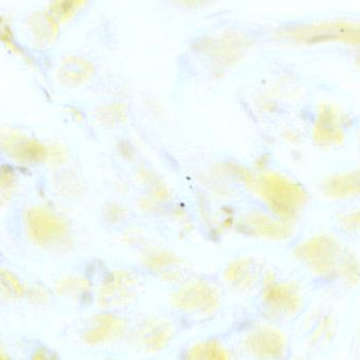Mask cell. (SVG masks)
<instances>
[{
    "label": "cell",
    "mask_w": 360,
    "mask_h": 360,
    "mask_svg": "<svg viewBox=\"0 0 360 360\" xmlns=\"http://www.w3.org/2000/svg\"><path fill=\"white\" fill-rule=\"evenodd\" d=\"M226 306L224 294L217 287L197 281L174 290L160 308L188 332L222 319Z\"/></svg>",
    "instance_id": "2"
},
{
    "label": "cell",
    "mask_w": 360,
    "mask_h": 360,
    "mask_svg": "<svg viewBox=\"0 0 360 360\" xmlns=\"http://www.w3.org/2000/svg\"><path fill=\"white\" fill-rule=\"evenodd\" d=\"M0 360H13L11 359L10 355H8L1 347H0Z\"/></svg>",
    "instance_id": "8"
},
{
    "label": "cell",
    "mask_w": 360,
    "mask_h": 360,
    "mask_svg": "<svg viewBox=\"0 0 360 360\" xmlns=\"http://www.w3.org/2000/svg\"><path fill=\"white\" fill-rule=\"evenodd\" d=\"M103 360H124V359H118V357H105V359H103ZM166 360H170V359H166Z\"/></svg>",
    "instance_id": "9"
},
{
    "label": "cell",
    "mask_w": 360,
    "mask_h": 360,
    "mask_svg": "<svg viewBox=\"0 0 360 360\" xmlns=\"http://www.w3.org/2000/svg\"><path fill=\"white\" fill-rule=\"evenodd\" d=\"M186 330L158 309H139L133 312L128 338L118 359L124 360L170 359Z\"/></svg>",
    "instance_id": "1"
},
{
    "label": "cell",
    "mask_w": 360,
    "mask_h": 360,
    "mask_svg": "<svg viewBox=\"0 0 360 360\" xmlns=\"http://www.w3.org/2000/svg\"><path fill=\"white\" fill-rule=\"evenodd\" d=\"M30 360H59L57 355L46 348H38L32 353Z\"/></svg>",
    "instance_id": "7"
},
{
    "label": "cell",
    "mask_w": 360,
    "mask_h": 360,
    "mask_svg": "<svg viewBox=\"0 0 360 360\" xmlns=\"http://www.w3.org/2000/svg\"><path fill=\"white\" fill-rule=\"evenodd\" d=\"M239 360H281L285 340L272 321L245 315L228 328Z\"/></svg>",
    "instance_id": "4"
},
{
    "label": "cell",
    "mask_w": 360,
    "mask_h": 360,
    "mask_svg": "<svg viewBox=\"0 0 360 360\" xmlns=\"http://www.w3.org/2000/svg\"><path fill=\"white\" fill-rule=\"evenodd\" d=\"M132 313L95 310L86 315L78 333L80 346L101 359L117 357L130 331Z\"/></svg>",
    "instance_id": "3"
},
{
    "label": "cell",
    "mask_w": 360,
    "mask_h": 360,
    "mask_svg": "<svg viewBox=\"0 0 360 360\" xmlns=\"http://www.w3.org/2000/svg\"><path fill=\"white\" fill-rule=\"evenodd\" d=\"M170 360H239L228 328L184 338Z\"/></svg>",
    "instance_id": "5"
},
{
    "label": "cell",
    "mask_w": 360,
    "mask_h": 360,
    "mask_svg": "<svg viewBox=\"0 0 360 360\" xmlns=\"http://www.w3.org/2000/svg\"><path fill=\"white\" fill-rule=\"evenodd\" d=\"M310 42L344 41L360 44V25L335 22L315 25L304 33Z\"/></svg>",
    "instance_id": "6"
}]
</instances>
